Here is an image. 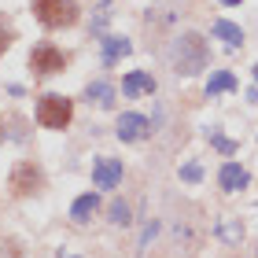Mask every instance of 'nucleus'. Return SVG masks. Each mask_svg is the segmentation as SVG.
I'll return each instance as SVG.
<instances>
[{
	"label": "nucleus",
	"mask_w": 258,
	"mask_h": 258,
	"mask_svg": "<svg viewBox=\"0 0 258 258\" xmlns=\"http://www.w3.org/2000/svg\"><path fill=\"white\" fill-rule=\"evenodd\" d=\"M122 92H125L129 100L144 96V92H155V78H151L148 70H133V74H125V81H122Z\"/></svg>",
	"instance_id": "nucleus-9"
},
{
	"label": "nucleus",
	"mask_w": 258,
	"mask_h": 258,
	"mask_svg": "<svg viewBox=\"0 0 258 258\" xmlns=\"http://www.w3.org/2000/svg\"><path fill=\"white\" fill-rule=\"evenodd\" d=\"M67 52L63 48H55L52 41H41V44H33V52H30V70L37 78H48V74H59V70H67Z\"/></svg>",
	"instance_id": "nucleus-4"
},
{
	"label": "nucleus",
	"mask_w": 258,
	"mask_h": 258,
	"mask_svg": "<svg viewBox=\"0 0 258 258\" xmlns=\"http://www.w3.org/2000/svg\"><path fill=\"white\" fill-rule=\"evenodd\" d=\"M247 181H251V173L240 166V162H225V166L218 170V184L225 192H243L247 188Z\"/></svg>",
	"instance_id": "nucleus-8"
},
{
	"label": "nucleus",
	"mask_w": 258,
	"mask_h": 258,
	"mask_svg": "<svg viewBox=\"0 0 258 258\" xmlns=\"http://www.w3.org/2000/svg\"><path fill=\"white\" fill-rule=\"evenodd\" d=\"M33 19L44 30H70L81 19L74 0H33Z\"/></svg>",
	"instance_id": "nucleus-2"
},
{
	"label": "nucleus",
	"mask_w": 258,
	"mask_h": 258,
	"mask_svg": "<svg viewBox=\"0 0 258 258\" xmlns=\"http://www.w3.org/2000/svg\"><path fill=\"white\" fill-rule=\"evenodd\" d=\"M111 221H114V225H129V207L122 203V199L111 203Z\"/></svg>",
	"instance_id": "nucleus-17"
},
{
	"label": "nucleus",
	"mask_w": 258,
	"mask_h": 258,
	"mask_svg": "<svg viewBox=\"0 0 258 258\" xmlns=\"http://www.w3.org/2000/svg\"><path fill=\"white\" fill-rule=\"evenodd\" d=\"M85 100H89V103H96V107H103V111H107L111 103H114V89L107 85V81H89V85H85Z\"/></svg>",
	"instance_id": "nucleus-11"
},
{
	"label": "nucleus",
	"mask_w": 258,
	"mask_h": 258,
	"mask_svg": "<svg viewBox=\"0 0 258 258\" xmlns=\"http://www.w3.org/2000/svg\"><path fill=\"white\" fill-rule=\"evenodd\" d=\"M41 184H44V177H41V166L37 162H30V159H22V162H15L11 166V177H8V188H11V196H33V192H41Z\"/></svg>",
	"instance_id": "nucleus-5"
},
{
	"label": "nucleus",
	"mask_w": 258,
	"mask_h": 258,
	"mask_svg": "<svg viewBox=\"0 0 258 258\" xmlns=\"http://www.w3.org/2000/svg\"><path fill=\"white\" fill-rule=\"evenodd\" d=\"M170 63H173V74H181V78H192L199 70H207V63H210L207 41L199 37V33H181V37L170 44Z\"/></svg>",
	"instance_id": "nucleus-1"
},
{
	"label": "nucleus",
	"mask_w": 258,
	"mask_h": 258,
	"mask_svg": "<svg viewBox=\"0 0 258 258\" xmlns=\"http://www.w3.org/2000/svg\"><path fill=\"white\" fill-rule=\"evenodd\" d=\"M70 122H74V100L59 96V92H44V96H37V125L41 129H67Z\"/></svg>",
	"instance_id": "nucleus-3"
},
{
	"label": "nucleus",
	"mask_w": 258,
	"mask_h": 258,
	"mask_svg": "<svg viewBox=\"0 0 258 258\" xmlns=\"http://www.w3.org/2000/svg\"><path fill=\"white\" fill-rule=\"evenodd\" d=\"M210 30H214V37H221L225 44H232V48H236V44H243V30L236 26V22H229V19H218Z\"/></svg>",
	"instance_id": "nucleus-12"
},
{
	"label": "nucleus",
	"mask_w": 258,
	"mask_h": 258,
	"mask_svg": "<svg viewBox=\"0 0 258 258\" xmlns=\"http://www.w3.org/2000/svg\"><path fill=\"white\" fill-rule=\"evenodd\" d=\"M181 173H184V181H199V166H196V162H192V166H184Z\"/></svg>",
	"instance_id": "nucleus-19"
},
{
	"label": "nucleus",
	"mask_w": 258,
	"mask_h": 258,
	"mask_svg": "<svg viewBox=\"0 0 258 258\" xmlns=\"http://www.w3.org/2000/svg\"><path fill=\"white\" fill-rule=\"evenodd\" d=\"M232 89H236V74H232V70H218V74H210V81H207V96L232 92Z\"/></svg>",
	"instance_id": "nucleus-13"
},
{
	"label": "nucleus",
	"mask_w": 258,
	"mask_h": 258,
	"mask_svg": "<svg viewBox=\"0 0 258 258\" xmlns=\"http://www.w3.org/2000/svg\"><path fill=\"white\" fill-rule=\"evenodd\" d=\"M218 236L229 243V247H240V240H243V225L236 218H221L218 221Z\"/></svg>",
	"instance_id": "nucleus-14"
},
{
	"label": "nucleus",
	"mask_w": 258,
	"mask_h": 258,
	"mask_svg": "<svg viewBox=\"0 0 258 258\" xmlns=\"http://www.w3.org/2000/svg\"><path fill=\"white\" fill-rule=\"evenodd\" d=\"M254 81H258V63H254Z\"/></svg>",
	"instance_id": "nucleus-21"
},
{
	"label": "nucleus",
	"mask_w": 258,
	"mask_h": 258,
	"mask_svg": "<svg viewBox=\"0 0 258 258\" xmlns=\"http://www.w3.org/2000/svg\"><path fill=\"white\" fill-rule=\"evenodd\" d=\"M118 181H122V159L100 155V159H96V166H92V184L111 192V188H118Z\"/></svg>",
	"instance_id": "nucleus-6"
},
{
	"label": "nucleus",
	"mask_w": 258,
	"mask_h": 258,
	"mask_svg": "<svg viewBox=\"0 0 258 258\" xmlns=\"http://www.w3.org/2000/svg\"><path fill=\"white\" fill-rule=\"evenodd\" d=\"M129 52V41L125 37H103V63H118L122 59V55Z\"/></svg>",
	"instance_id": "nucleus-15"
},
{
	"label": "nucleus",
	"mask_w": 258,
	"mask_h": 258,
	"mask_svg": "<svg viewBox=\"0 0 258 258\" xmlns=\"http://www.w3.org/2000/svg\"><path fill=\"white\" fill-rule=\"evenodd\" d=\"M221 4H229V8H232V4H240V0H221Z\"/></svg>",
	"instance_id": "nucleus-20"
},
{
	"label": "nucleus",
	"mask_w": 258,
	"mask_h": 258,
	"mask_svg": "<svg viewBox=\"0 0 258 258\" xmlns=\"http://www.w3.org/2000/svg\"><path fill=\"white\" fill-rule=\"evenodd\" d=\"M151 133V122L144 118V114H122L118 118V140H125V144H133V140H144Z\"/></svg>",
	"instance_id": "nucleus-7"
},
{
	"label": "nucleus",
	"mask_w": 258,
	"mask_h": 258,
	"mask_svg": "<svg viewBox=\"0 0 258 258\" xmlns=\"http://www.w3.org/2000/svg\"><path fill=\"white\" fill-rule=\"evenodd\" d=\"M210 140H214V148H221V151H225V155H232V151H236V144H232V140H225V137H210Z\"/></svg>",
	"instance_id": "nucleus-18"
},
{
	"label": "nucleus",
	"mask_w": 258,
	"mask_h": 258,
	"mask_svg": "<svg viewBox=\"0 0 258 258\" xmlns=\"http://www.w3.org/2000/svg\"><path fill=\"white\" fill-rule=\"evenodd\" d=\"M11 41H15V30H11V22L0 15V55H4L8 48H11Z\"/></svg>",
	"instance_id": "nucleus-16"
},
{
	"label": "nucleus",
	"mask_w": 258,
	"mask_h": 258,
	"mask_svg": "<svg viewBox=\"0 0 258 258\" xmlns=\"http://www.w3.org/2000/svg\"><path fill=\"white\" fill-rule=\"evenodd\" d=\"M100 210V196L96 192H85L74 199V207H70V218L78 221V225H85V221H92V214Z\"/></svg>",
	"instance_id": "nucleus-10"
}]
</instances>
